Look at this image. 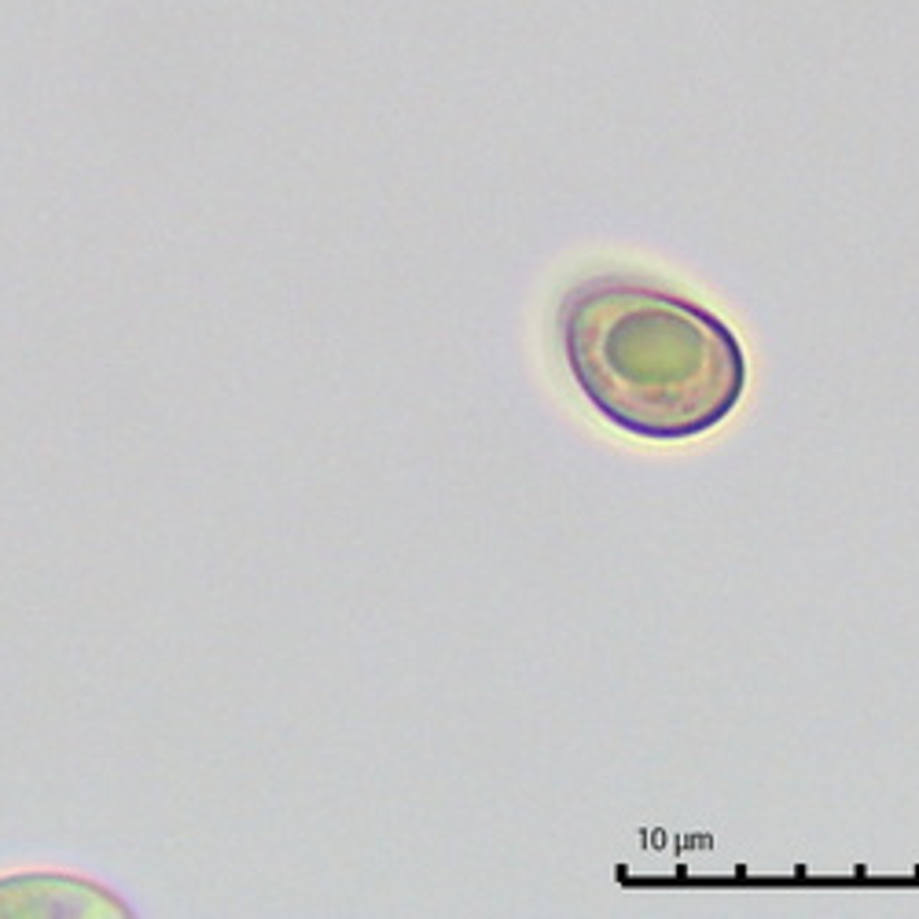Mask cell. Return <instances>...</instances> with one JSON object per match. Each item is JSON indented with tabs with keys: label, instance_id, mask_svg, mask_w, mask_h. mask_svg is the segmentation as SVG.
I'll return each mask as SVG.
<instances>
[{
	"label": "cell",
	"instance_id": "cell-1",
	"mask_svg": "<svg viewBox=\"0 0 919 919\" xmlns=\"http://www.w3.org/2000/svg\"><path fill=\"white\" fill-rule=\"evenodd\" d=\"M556 331L581 398L636 438H699L747 394L736 331L695 298L640 276H585L559 302Z\"/></svg>",
	"mask_w": 919,
	"mask_h": 919
}]
</instances>
